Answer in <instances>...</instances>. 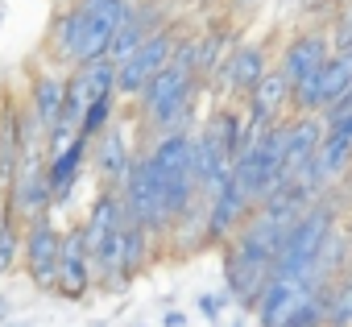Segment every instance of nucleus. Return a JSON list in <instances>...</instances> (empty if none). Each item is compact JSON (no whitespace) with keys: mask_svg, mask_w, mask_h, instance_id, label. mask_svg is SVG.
<instances>
[{"mask_svg":"<svg viewBox=\"0 0 352 327\" xmlns=\"http://www.w3.org/2000/svg\"><path fill=\"white\" fill-rule=\"evenodd\" d=\"M195 87H199V79H195L187 67L174 63V54H170V63L145 83V91H141V112H145V120H149V128H153V141L166 137V133H187L191 112H195Z\"/></svg>","mask_w":352,"mask_h":327,"instance_id":"f257e3e1","label":"nucleus"},{"mask_svg":"<svg viewBox=\"0 0 352 327\" xmlns=\"http://www.w3.org/2000/svg\"><path fill=\"white\" fill-rule=\"evenodd\" d=\"M331 228H336V207H331V199L319 195V199L298 216V224L290 228V236L282 240V249H278V257H274V265H270V278H294V282L307 286L311 261H315V253L323 249V240H327Z\"/></svg>","mask_w":352,"mask_h":327,"instance_id":"f03ea898","label":"nucleus"},{"mask_svg":"<svg viewBox=\"0 0 352 327\" xmlns=\"http://www.w3.org/2000/svg\"><path fill=\"white\" fill-rule=\"evenodd\" d=\"M282 153H286V128L274 124L270 133L253 137L241 157L232 161V179L241 183V191L253 199V207L270 203L274 191L282 187Z\"/></svg>","mask_w":352,"mask_h":327,"instance_id":"7ed1b4c3","label":"nucleus"},{"mask_svg":"<svg viewBox=\"0 0 352 327\" xmlns=\"http://www.w3.org/2000/svg\"><path fill=\"white\" fill-rule=\"evenodd\" d=\"M120 203H124L129 224L145 228L149 236L170 232V212H166L157 174H153V166H149L145 153H133V166H129V174H124V183H120Z\"/></svg>","mask_w":352,"mask_h":327,"instance_id":"20e7f679","label":"nucleus"},{"mask_svg":"<svg viewBox=\"0 0 352 327\" xmlns=\"http://www.w3.org/2000/svg\"><path fill=\"white\" fill-rule=\"evenodd\" d=\"M58 245H63V232L54 228L50 216L42 220H30L25 232H21V261H25V273L38 290H50L54 294V278H58Z\"/></svg>","mask_w":352,"mask_h":327,"instance_id":"39448f33","label":"nucleus"},{"mask_svg":"<svg viewBox=\"0 0 352 327\" xmlns=\"http://www.w3.org/2000/svg\"><path fill=\"white\" fill-rule=\"evenodd\" d=\"M170 54H174V38H170V30H157L153 38H145L129 58H120L116 63V95H141L145 91V83L170 63Z\"/></svg>","mask_w":352,"mask_h":327,"instance_id":"423d86ee","label":"nucleus"},{"mask_svg":"<svg viewBox=\"0 0 352 327\" xmlns=\"http://www.w3.org/2000/svg\"><path fill=\"white\" fill-rule=\"evenodd\" d=\"M257 207H253V199L241 191V183L236 179H228L216 195H208V224H204V245H228L241 228H245V220L253 216Z\"/></svg>","mask_w":352,"mask_h":327,"instance_id":"0eeeda50","label":"nucleus"},{"mask_svg":"<svg viewBox=\"0 0 352 327\" xmlns=\"http://www.w3.org/2000/svg\"><path fill=\"white\" fill-rule=\"evenodd\" d=\"M348 83H352V63H348V54H336L319 67L315 79H307L298 91H290V104L298 108V116H323L348 91Z\"/></svg>","mask_w":352,"mask_h":327,"instance_id":"6e6552de","label":"nucleus"},{"mask_svg":"<svg viewBox=\"0 0 352 327\" xmlns=\"http://www.w3.org/2000/svg\"><path fill=\"white\" fill-rule=\"evenodd\" d=\"M50 207L54 203H50V187H46V161L42 157L21 161L17 174L9 179V203H5V212L9 216H21L30 224V220L50 216Z\"/></svg>","mask_w":352,"mask_h":327,"instance_id":"1a4fd4ad","label":"nucleus"},{"mask_svg":"<svg viewBox=\"0 0 352 327\" xmlns=\"http://www.w3.org/2000/svg\"><path fill=\"white\" fill-rule=\"evenodd\" d=\"M245 100H249V104H245V133H249V141H253V137L270 133L274 124H282V112H286V104H290V83L282 79V71H265L261 83H257Z\"/></svg>","mask_w":352,"mask_h":327,"instance_id":"9d476101","label":"nucleus"},{"mask_svg":"<svg viewBox=\"0 0 352 327\" xmlns=\"http://www.w3.org/2000/svg\"><path fill=\"white\" fill-rule=\"evenodd\" d=\"M54 294L58 298H71V302H83L91 294V261H87V236H83V228L63 232Z\"/></svg>","mask_w":352,"mask_h":327,"instance_id":"9b49d317","label":"nucleus"},{"mask_svg":"<svg viewBox=\"0 0 352 327\" xmlns=\"http://www.w3.org/2000/svg\"><path fill=\"white\" fill-rule=\"evenodd\" d=\"M286 153H282V183H307V166L323 141V116H294L282 120Z\"/></svg>","mask_w":352,"mask_h":327,"instance_id":"f8f14e48","label":"nucleus"},{"mask_svg":"<svg viewBox=\"0 0 352 327\" xmlns=\"http://www.w3.org/2000/svg\"><path fill=\"white\" fill-rule=\"evenodd\" d=\"M331 58V46H327V38L323 34H302V38H294L290 46H286V54H282V79L290 83V91H298L307 79H315L319 75V67Z\"/></svg>","mask_w":352,"mask_h":327,"instance_id":"ddd939ff","label":"nucleus"},{"mask_svg":"<svg viewBox=\"0 0 352 327\" xmlns=\"http://www.w3.org/2000/svg\"><path fill=\"white\" fill-rule=\"evenodd\" d=\"M157 30H166V25H162V9H153V5L124 9L120 25H116V34H112V46H108V58H112V63L129 58V54H133L145 38H153Z\"/></svg>","mask_w":352,"mask_h":327,"instance_id":"4468645a","label":"nucleus"},{"mask_svg":"<svg viewBox=\"0 0 352 327\" xmlns=\"http://www.w3.org/2000/svg\"><path fill=\"white\" fill-rule=\"evenodd\" d=\"M302 298H311V290H307L302 282H294V278H270L265 290H261V298H257V306H253L257 327H282V319H286Z\"/></svg>","mask_w":352,"mask_h":327,"instance_id":"2eb2a0df","label":"nucleus"},{"mask_svg":"<svg viewBox=\"0 0 352 327\" xmlns=\"http://www.w3.org/2000/svg\"><path fill=\"white\" fill-rule=\"evenodd\" d=\"M87 145H91V141L75 137L67 149H58V153L46 161V187H50V203H54V207L71 199V191H75V183H79V174H83V161H87Z\"/></svg>","mask_w":352,"mask_h":327,"instance_id":"dca6fc26","label":"nucleus"},{"mask_svg":"<svg viewBox=\"0 0 352 327\" xmlns=\"http://www.w3.org/2000/svg\"><path fill=\"white\" fill-rule=\"evenodd\" d=\"M129 166H133V149H129V141H124V128L112 120V124L96 137V170H100V179L108 183V191H120Z\"/></svg>","mask_w":352,"mask_h":327,"instance_id":"f3484780","label":"nucleus"},{"mask_svg":"<svg viewBox=\"0 0 352 327\" xmlns=\"http://www.w3.org/2000/svg\"><path fill=\"white\" fill-rule=\"evenodd\" d=\"M270 67H265V50L261 46H236L224 63H220V83H224V91H241V95H249L257 83H261V75H265Z\"/></svg>","mask_w":352,"mask_h":327,"instance_id":"a211bd4d","label":"nucleus"},{"mask_svg":"<svg viewBox=\"0 0 352 327\" xmlns=\"http://www.w3.org/2000/svg\"><path fill=\"white\" fill-rule=\"evenodd\" d=\"M63 91H67V79H58V75H38L34 79V104H30V112L38 116V124L46 133L54 128V120L63 112Z\"/></svg>","mask_w":352,"mask_h":327,"instance_id":"6ab92c4d","label":"nucleus"},{"mask_svg":"<svg viewBox=\"0 0 352 327\" xmlns=\"http://www.w3.org/2000/svg\"><path fill=\"white\" fill-rule=\"evenodd\" d=\"M149 232L137 228V224H124V236H120V286H129L137 278V269L149 261Z\"/></svg>","mask_w":352,"mask_h":327,"instance_id":"aec40b11","label":"nucleus"},{"mask_svg":"<svg viewBox=\"0 0 352 327\" xmlns=\"http://www.w3.org/2000/svg\"><path fill=\"white\" fill-rule=\"evenodd\" d=\"M112 112H116V95L91 100V104L83 108V116H79V137H83V141H96V137L112 124Z\"/></svg>","mask_w":352,"mask_h":327,"instance_id":"412c9836","label":"nucleus"},{"mask_svg":"<svg viewBox=\"0 0 352 327\" xmlns=\"http://www.w3.org/2000/svg\"><path fill=\"white\" fill-rule=\"evenodd\" d=\"M21 261V228H17V216L5 212V224H0V273H13Z\"/></svg>","mask_w":352,"mask_h":327,"instance_id":"4be33fe9","label":"nucleus"},{"mask_svg":"<svg viewBox=\"0 0 352 327\" xmlns=\"http://www.w3.org/2000/svg\"><path fill=\"white\" fill-rule=\"evenodd\" d=\"M282 327H323V311H319V294H311V298H302L286 319H282Z\"/></svg>","mask_w":352,"mask_h":327,"instance_id":"5701e85b","label":"nucleus"},{"mask_svg":"<svg viewBox=\"0 0 352 327\" xmlns=\"http://www.w3.org/2000/svg\"><path fill=\"white\" fill-rule=\"evenodd\" d=\"M323 137L352 141V108H348V112H327V116H323Z\"/></svg>","mask_w":352,"mask_h":327,"instance_id":"b1692460","label":"nucleus"},{"mask_svg":"<svg viewBox=\"0 0 352 327\" xmlns=\"http://www.w3.org/2000/svg\"><path fill=\"white\" fill-rule=\"evenodd\" d=\"M195 306H199V315L216 327V323H220V311H224V298H216V294H199V298H195Z\"/></svg>","mask_w":352,"mask_h":327,"instance_id":"393cba45","label":"nucleus"},{"mask_svg":"<svg viewBox=\"0 0 352 327\" xmlns=\"http://www.w3.org/2000/svg\"><path fill=\"white\" fill-rule=\"evenodd\" d=\"M162 327H187V315H183V311H174V306H170V311L162 315Z\"/></svg>","mask_w":352,"mask_h":327,"instance_id":"a878e982","label":"nucleus"},{"mask_svg":"<svg viewBox=\"0 0 352 327\" xmlns=\"http://www.w3.org/2000/svg\"><path fill=\"white\" fill-rule=\"evenodd\" d=\"M9 315V302H5V294H0V319H5Z\"/></svg>","mask_w":352,"mask_h":327,"instance_id":"bb28decb","label":"nucleus"},{"mask_svg":"<svg viewBox=\"0 0 352 327\" xmlns=\"http://www.w3.org/2000/svg\"><path fill=\"white\" fill-rule=\"evenodd\" d=\"M0 224H5V203H0Z\"/></svg>","mask_w":352,"mask_h":327,"instance_id":"cd10ccee","label":"nucleus"},{"mask_svg":"<svg viewBox=\"0 0 352 327\" xmlns=\"http://www.w3.org/2000/svg\"><path fill=\"white\" fill-rule=\"evenodd\" d=\"M232 327H245V323H241V319H236V323H232Z\"/></svg>","mask_w":352,"mask_h":327,"instance_id":"c85d7f7f","label":"nucleus"},{"mask_svg":"<svg viewBox=\"0 0 352 327\" xmlns=\"http://www.w3.org/2000/svg\"><path fill=\"white\" fill-rule=\"evenodd\" d=\"M348 245H352V228H348Z\"/></svg>","mask_w":352,"mask_h":327,"instance_id":"c756f323","label":"nucleus"},{"mask_svg":"<svg viewBox=\"0 0 352 327\" xmlns=\"http://www.w3.org/2000/svg\"><path fill=\"white\" fill-rule=\"evenodd\" d=\"M0 183H5V179H0Z\"/></svg>","mask_w":352,"mask_h":327,"instance_id":"7c9ffc66","label":"nucleus"}]
</instances>
